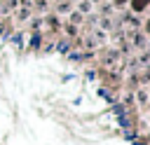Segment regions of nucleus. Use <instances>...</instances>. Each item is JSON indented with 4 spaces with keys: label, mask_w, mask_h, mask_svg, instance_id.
<instances>
[{
    "label": "nucleus",
    "mask_w": 150,
    "mask_h": 145,
    "mask_svg": "<svg viewBox=\"0 0 150 145\" xmlns=\"http://www.w3.org/2000/svg\"><path fill=\"white\" fill-rule=\"evenodd\" d=\"M148 33H150V21H148Z\"/></svg>",
    "instance_id": "2"
},
{
    "label": "nucleus",
    "mask_w": 150,
    "mask_h": 145,
    "mask_svg": "<svg viewBox=\"0 0 150 145\" xmlns=\"http://www.w3.org/2000/svg\"><path fill=\"white\" fill-rule=\"evenodd\" d=\"M148 2H150V0H131V7H134L136 12H141V9H145Z\"/></svg>",
    "instance_id": "1"
},
{
    "label": "nucleus",
    "mask_w": 150,
    "mask_h": 145,
    "mask_svg": "<svg viewBox=\"0 0 150 145\" xmlns=\"http://www.w3.org/2000/svg\"><path fill=\"white\" fill-rule=\"evenodd\" d=\"M117 2H127V0H117Z\"/></svg>",
    "instance_id": "3"
}]
</instances>
